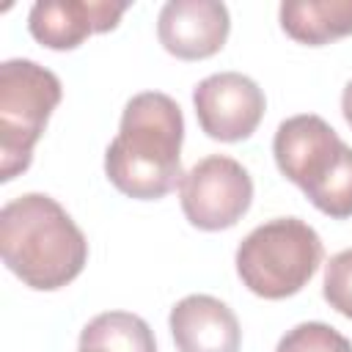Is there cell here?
Masks as SVG:
<instances>
[{
    "label": "cell",
    "instance_id": "4fadbf2b",
    "mask_svg": "<svg viewBox=\"0 0 352 352\" xmlns=\"http://www.w3.org/2000/svg\"><path fill=\"white\" fill-rule=\"evenodd\" d=\"M275 352H352V341L324 322H300L278 341Z\"/></svg>",
    "mask_w": 352,
    "mask_h": 352
},
{
    "label": "cell",
    "instance_id": "8992f818",
    "mask_svg": "<svg viewBox=\"0 0 352 352\" xmlns=\"http://www.w3.org/2000/svg\"><path fill=\"white\" fill-rule=\"evenodd\" d=\"M182 212L201 231H223L236 226L253 204L250 173L226 154L195 162L179 182Z\"/></svg>",
    "mask_w": 352,
    "mask_h": 352
},
{
    "label": "cell",
    "instance_id": "7a4b0ae2",
    "mask_svg": "<svg viewBox=\"0 0 352 352\" xmlns=\"http://www.w3.org/2000/svg\"><path fill=\"white\" fill-rule=\"evenodd\" d=\"M0 253L25 286L55 292L82 272L88 239L55 198L25 192L0 209Z\"/></svg>",
    "mask_w": 352,
    "mask_h": 352
},
{
    "label": "cell",
    "instance_id": "8fae6325",
    "mask_svg": "<svg viewBox=\"0 0 352 352\" xmlns=\"http://www.w3.org/2000/svg\"><path fill=\"white\" fill-rule=\"evenodd\" d=\"M278 16L283 33L308 47H322L352 33V0H286Z\"/></svg>",
    "mask_w": 352,
    "mask_h": 352
},
{
    "label": "cell",
    "instance_id": "277c9868",
    "mask_svg": "<svg viewBox=\"0 0 352 352\" xmlns=\"http://www.w3.org/2000/svg\"><path fill=\"white\" fill-rule=\"evenodd\" d=\"M324 256L319 234L300 217H275L256 226L236 248L239 280L264 300L297 294Z\"/></svg>",
    "mask_w": 352,
    "mask_h": 352
},
{
    "label": "cell",
    "instance_id": "5b68a950",
    "mask_svg": "<svg viewBox=\"0 0 352 352\" xmlns=\"http://www.w3.org/2000/svg\"><path fill=\"white\" fill-rule=\"evenodd\" d=\"M63 96L60 80L28 58L0 63V182L30 168L33 146Z\"/></svg>",
    "mask_w": 352,
    "mask_h": 352
},
{
    "label": "cell",
    "instance_id": "5bb4252c",
    "mask_svg": "<svg viewBox=\"0 0 352 352\" xmlns=\"http://www.w3.org/2000/svg\"><path fill=\"white\" fill-rule=\"evenodd\" d=\"M322 294L341 316L352 319V248L336 253L324 264V283Z\"/></svg>",
    "mask_w": 352,
    "mask_h": 352
},
{
    "label": "cell",
    "instance_id": "52a82bcc",
    "mask_svg": "<svg viewBox=\"0 0 352 352\" xmlns=\"http://www.w3.org/2000/svg\"><path fill=\"white\" fill-rule=\"evenodd\" d=\"M201 129L212 140L236 143L256 132L264 118V91L239 72H217L204 77L192 91Z\"/></svg>",
    "mask_w": 352,
    "mask_h": 352
},
{
    "label": "cell",
    "instance_id": "7c38bea8",
    "mask_svg": "<svg viewBox=\"0 0 352 352\" xmlns=\"http://www.w3.org/2000/svg\"><path fill=\"white\" fill-rule=\"evenodd\" d=\"M82 352H157L151 327L129 311H104L80 333Z\"/></svg>",
    "mask_w": 352,
    "mask_h": 352
},
{
    "label": "cell",
    "instance_id": "9c48e42d",
    "mask_svg": "<svg viewBox=\"0 0 352 352\" xmlns=\"http://www.w3.org/2000/svg\"><path fill=\"white\" fill-rule=\"evenodd\" d=\"M129 3L110 0H38L28 14L30 36L50 50H74L94 33L118 25Z\"/></svg>",
    "mask_w": 352,
    "mask_h": 352
},
{
    "label": "cell",
    "instance_id": "ba28073f",
    "mask_svg": "<svg viewBox=\"0 0 352 352\" xmlns=\"http://www.w3.org/2000/svg\"><path fill=\"white\" fill-rule=\"evenodd\" d=\"M228 30V8L217 0H170L157 16L160 44L182 60L212 58L223 50Z\"/></svg>",
    "mask_w": 352,
    "mask_h": 352
},
{
    "label": "cell",
    "instance_id": "9a60e30c",
    "mask_svg": "<svg viewBox=\"0 0 352 352\" xmlns=\"http://www.w3.org/2000/svg\"><path fill=\"white\" fill-rule=\"evenodd\" d=\"M341 113H344V118H346V124L352 129V80L346 82V88L341 94Z\"/></svg>",
    "mask_w": 352,
    "mask_h": 352
},
{
    "label": "cell",
    "instance_id": "30bf717a",
    "mask_svg": "<svg viewBox=\"0 0 352 352\" xmlns=\"http://www.w3.org/2000/svg\"><path fill=\"white\" fill-rule=\"evenodd\" d=\"M170 336L179 352H239L236 314L212 294H187L170 308Z\"/></svg>",
    "mask_w": 352,
    "mask_h": 352
},
{
    "label": "cell",
    "instance_id": "2e32d148",
    "mask_svg": "<svg viewBox=\"0 0 352 352\" xmlns=\"http://www.w3.org/2000/svg\"><path fill=\"white\" fill-rule=\"evenodd\" d=\"M80 352H82V349H80Z\"/></svg>",
    "mask_w": 352,
    "mask_h": 352
},
{
    "label": "cell",
    "instance_id": "6da1fadb",
    "mask_svg": "<svg viewBox=\"0 0 352 352\" xmlns=\"http://www.w3.org/2000/svg\"><path fill=\"white\" fill-rule=\"evenodd\" d=\"M184 118L176 99L160 91L135 94L104 151L110 184L138 201H157L182 182Z\"/></svg>",
    "mask_w": 352,
    "mask_h": 352
},
{
    "label": "cell",
    "instance_id": "3957f363",
    "mask_svg": "<svg viewBox=\"0 0 352 352\" xmlns=\"http://www.w3.org/2000/svg\"><path fill=\"white\" fill-rule=\"evenodd\" d=\"M278 170L327 217H352V148L314 113L286 118L272 140Z\"/></svg>",
    "mask_w": 352,
    "mask_h": 352
}]
</instances>
